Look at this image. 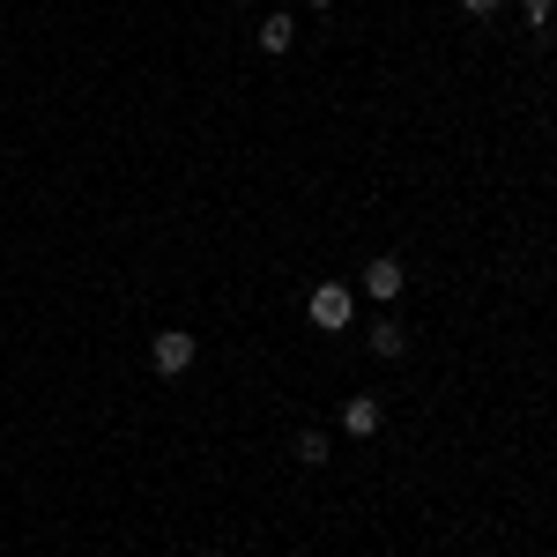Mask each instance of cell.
<instances>
[{
	"label": "cell",
	"instance_id": "obj_1",
	"mask_svg": "<svg viewBox=\"0 0 557 557\" xmlns=\"http://www.w3.org/2000/svg\"><path fill=\"white\" fill-rule=\"evenodd\" d=\"M305 312H312V327H349V312H357V298H349V283H320L312 298H305Z\"/></svg>",
	"mask_w": 557,
	"mask_h": 557
},
{
	"label": "cell",
	"instance_id": "obj_2",
	"mask_svg": "<svg viewBox=\"0 0 557 557\" xmlns=\"http://www.w3.org/2000/svg\"><path fill=\"white\" fill-rule=\"evenodd\" d=\"M149 364H157L164 380H178V372L194 364V335H178V327H164V335L149 343Z\"/></svg>",
	"mask_w": 557,
	"mask_h": 557
},
{
	"label": "cell",
	"instance_id": "obj_3",
	"mask_svg": "<svg viewBox=\"0 0 557 557\" xmlns=\"http://www.w3.org/2000/svg\"><path fill=\"white\" fill-rule=\"evenodd\" d=\"M401 283H409V275H401V260H394V253H380L372 268H364V298H380V305L401 298Z\"/></svg>",
	"mask_w": 557,
	"mask_h": 557
},
{
	"label": "cell",
	"instance_id": "obj_4",
	"mask_svg": "<svg viewBox=\"0 0 557 557\" xmlns=\"http://www.w3.org/2000/svg\"><path fill=\"white\" fill-rule=\"evenodd\" d=\"M380 424H386V409L372 401V394H357V401H343V431H349V438H372Z\"/></svg>",
	"mask_w": 557,
	"mask_h": 557
},
{
	"label": "cell",
	"instance_id": "obj_5",
	"mask_svg": "<svg viewBox=\"0 0 557 557\" xmlns=\"http://www.w3.org/2000/svg\"><path fill=\"white\" fill-rule=\"evenodd\" d=\"M290 38H298L290 15H268V23H260V52H290Z\"/></svg>",
	"mask_w": 557,
	"mask_h": 557
},
{
	"label": "cell",
	"instance_id": "obj_6",
	"mask_svg": "<svg viewBox=\"0 0 557 557\" xmlns=\"http://www.w3.org/2000/svg\"><path fill=\"white\" fill-rule=\"evenodd\" d=\"M298 461H305V469L327 461V431H298Z\"/></svg>",
	"mask_w": 557,
	"mask_h": 557
},
{
	"label": "cell",
	"instance_id": "obj_7",
	"mask_svg": "<svg viewBox=\"0 0 557 557\" xmlns=\"http://www.w3.org/2000/svg\"><path fill=\"white\" fill-rule=\"evenodd\" d=\"M401 343H409V335H401L394 320H380V327H372V349H380V357H401Z\"/></svg>",
	"mask_w": 557,
	"mask_h": 557
},
{
	"label": "cell",
	"instance_id": "obj_8",
	"mask_svg": "<svg viewBox=\"0 0 557 557\" xmlns=\"http://www.w3.org/2000/svg\"><path fill=\"white\" fill-rule=\"evenodd\" d=\"M550 8H557V0H520V15H528V23H535V30H543V23H550Z\"/></svg>",
	"mask_w": 557,
	"mask_h": 557
},
{
	"label": "cell",
	"instance_id": "obj_9",
	"mask_svg": "<svg viewBox=\"0 0 557 557\" xmlns=\"http://www.w3.org/2000/svg\"><path fill=\"white\" fill-rule=\"evenodd\" d=\"M461 8H469V15H491V8H498V0H461Z\"/></svg>",
	"mask_w": 557,
	"mask_h": 557
},
{
	"label": "cell",
	"instance_id": "obj_10",
	"mask_svg": "<svg viewBox=\"0 0 557 557\" xmlns=\"http://www.w3.org/2000/svg\"><path fill=\"white\" fill-rule=\"evenodd\" d=\"M312 8H335V0H312Z\"/></svg>",
	"mask_w": 557,
	"mask_h": 557
}]
</instances>
